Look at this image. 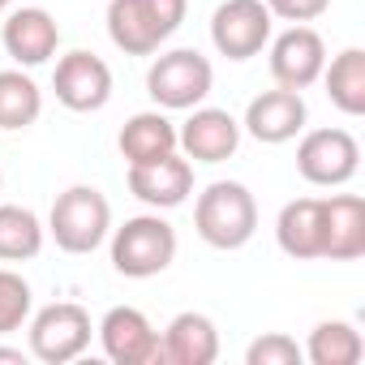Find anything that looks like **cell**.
<instances>
[{
    "mask_svg": "<svg viewBox=\"0 0 365 365\" xmlns=\"http://www.w3.org/2000/svg\"><path fill=\"white\" fill-rule=\"evenodd\" d=\"M190 0H112L108 39L125 56H155L185 22Z\"/></svg>",
    "mask_w": 365,
    "mask_h": 365,
    "instance_id": "obj_1",
    "label": "cell"
},
{
    "mask_svg": "<svg viewBox=\"0 0 365 365\" xmlns=\"http://www.w3.org/2000/svg\"><path fill=\"white\" fill-rule=\"evenodd\" d=\"M194 228L211 250H241L258 232V202L241 180H215L194 202Z\"/></svg>",
    "mask_w": 365,
    "mask_h": 365,
    "instance_id": "obj_2",
    "label": "cell"
},
{
    "mask_svg": "<svg viewBox=\"0 0 365 365\" xmlns=\"http://www.w3.org/2000/svg\"><path fill=\"white\" fill-rule=\"evenodd\" d=\"M48 232L65 254H95L112 232V202L95 185H69L48 211Z\"/></svg>",
    "mask_w": 365,
    "mask_h": 365,
    "instance_id": "obj_3",
    "label": "cell"
},
{
    "mask_svg": "<svg viewBox=\"0 0 365 365\" xmlns=\"http://www.w3.org/2000/svg\"><path fill=\"white\" fill-rule=\"evenodd\" d=\"M108 237H112V267L125 279L163 275L176 258V228L159 211L155 215H133L120 228H112Z\"/></svg>",
    "mask_w": 365,
    "mask_h": 365,
    "instance_id": "obj_4",
    "label": "cell"
},
{
    "mask_svg": "<svg viewBox=\"0 0 365 365\" xmlns=\"http://www.w3.org/2000/svg\"><path fill=\"white\" fill-rule=\"evenodd\" d=\"M215 86V69L198 48H172L150 61L146 69V95L163 112H190L198 108Z\"/></svg>",
    "mask_w": 365,
    "mask_h": 365,
    "instance_id": "obj_5",
    "label": "cell"
},
{
    "mask_svg": "<svg viewBox=\"0 0 365 365\" xmlns=\"http://www.w3.org/2000/svg\"><path fill=\"white\" fill-rule=\"evenodd\" d=\"M91 314L78 301H52L31 318V356L43 365H69L91 348Z\"/></svg>",
    "mask_w": 365,
    "mask_h": 365,
    "instance_id": "obj_6",
    "label": "cell"
},
{
    "mask_svg": "<svg viewBox=\"0 0 365 365\" xmlns=\"http://www.w3.org/2000/svg\"><path fill=\"white\" fill-rule=\"evenodd\" d=\"M361 168V146L348 129H309L297 146V172L309 185L339 190Z\"/></svg>",
    "mask_w": 365,
    "mask_h": 365,
    "instance_id": "obj_7",
    "label": "cell"
},
{
    "mask_svg": "<svg viewBox=\"0 0 365 365\" xmlns=\"http://www.w3.org/2000/svg\"><path fill=\"white\" fill-rule=\"evenodd\" d=\"M271 9L262 0H224L211 14V43L228 61H250L271 43Z\"/></svg>",
    "mask_w": 365,
    "mask_h": 365,
    "instance_id": "obj_8",
    "label": "cell"
},
{
    "mask_svg": "<svg viewBox=\"0 0 365 365\" xmlns=\"http://www.w3.org/2000/svg\"><path fill=\"white\" fill-rule=\"evenodd\" d=\"M103 356L116 365H163V344L150 318L133 305H112L99 322Z\"/></svg>",
    "mask_w": 365,
    "mask_h": 365,
    "instance_id": "obj_9",
    "label": "cell"
},
{
    "mask_svg": "<svg viewBox=\"0 0 365 365\" xmlns=\"http://www.w3.org/2000/svg\"><path fill=\"white\" fill-rule=\"evenodd\" d=\"M52 91L69 112H99L112 99V69L95 52H65L52 73Z\"/></svg>",
    "mask_w": 365,
    "mask_h": 365,
    "instance_id": "obj_10",
    "label": "cell"
},
{
    "mask_svg": "<svg viewBox=\"0 0 365 365\" xmlns=\"http://www.w3.org/2000/svg\"><path fill=\"white\" fill-rule=\"evenodd\" d=\"M241 146V120L228 108H190V120L176 129V150L194 163H224Z\"/></svg>",
    "mask_w": 365,
    "mask_h": 365,
    "instance_id": "obj_11",
    "label": "cell"
},
{
    "mask_svg": "<svg viewBox=\"0 0 365 365\" xmlns=\"http://www.w3.org/2000/svg\"><path fill=\"white\" fill-rule=\"evenodd\" d=\"M305 116H309V108H305L301 91L275 86V91H262V95L250 99L241 129H245L254 142H262V146H284V142H292L297 133H305Z\"/></svg>",
    "mask_w": 365,
    "mask_h": 365,
    "instance_id": "obj_12",
    "label": "cell"
},
{
    "mask_svg": "<svg viewBox=\"0 0 365 365\" xmlns=\"http://www.w3.org/2000/svg\"><path fill=\"white\" fill-rule=\"evenodd\" d=\"M125 180H129V194L150 211H172L194 194V163L180 150H172L155 163H133Z\"/></svg>",
    "mask_w": 365,
    "mask_h": 365,
    "instance_id": "obj_13",
    "label": "cell"
},
{
    "mask_svg": "<svg viewBox=\"0 0 365 365\" xmlns=\"http://www.w3.org/2000/svg\"><path fill=\"white\" fill-rule=\"evenodd\" d=\"M322 65H327V43L309 22L288 26L271 43V78H275V86L305 91V86H314L322 78Z\"/></svg>",
    "mask_w": 365,
    "mask_h": 365,
    "instance_id": "obj_14",
    "label": "cell"
},
{
    "mask_svg": "<svg viewBox=\"0 0 365 365\" xmlns=\"http://www.w3.org/2000/svg\"><path fill=\"white\" fill-rule=\"evenodd\" d=\"M0 39H5V52L22 65V69H35V65H48L61 48V26L48 9L31 5V9H14L5 31H0Z\"/></svg>",
    "mask_w": 365,
    "mask_h": 365,
    "instance_id": "obj_15",
    "label": "cell"
},
{
    "mask_svg": "<svg viewBox=\"0 0 365 365\" xmlns=\"http://www.w3.org/2000/svg\"><path fill=\"white\" fill-rule=\"evenodd\" d=\"M365 254V198L331 194L322 198V258L356 262Z\"/></svg>",
    "mask_w": 365,
    "mask_h": 365,
    "instance_id": "obj_16",
    "label": "cell"
},
{
    "mask_svg": "<svg viewBox=\"0 0 365 365\" xmlns=\"http://www.w3.org/2000/svg\"><path fill=\"white\" fill-rule=\"evenodd\" d=\"M159 344H163V365H211L220 356V327L207 314L185 309L168 322Z\"/></svg>",
    "mask_w": 365,
    "mask_h": 365,
    "instance_id": "obj_17",
    "label": "cell"
},
{
    "mask_svg": "<svg viewBox=\"0 0 365 365\" xmlns=\"http://www.w3.org/2000/svg\"><path fill=\"white\" fill-rule=\"evenodd\" d=\"M275 241L288 258H322V198H292L275 220Z\"/></svg>",
    "mask_w": 365,
    "mask_h": 365,
    "instance_id": "obj_18",
    "label": "cell"
},
{
    "mask_svg": "<svg viewBox=\"0 0 365 365\" xmlns=\"http://www.w3.org/2000/svg\"><path fill=\"white\" fill-rule=\"evenodd\" d=\"M116 146H120V155H125L129 168L133 163H155V159H163V155L176 150V125L163 112H138V116L125 120Z\"/></svg>",
    "mask_w": 365,
    "mask_h": 365,
    "instance_id": "obj_19",
    "label": "cell"
},
{
    "mask_svg": "<svg viewBox=\"0 0 365 365\" xmlns=\"http://www.w3.org/2000/svg\"><path fill=\"white\" fill-rule=\"evenodd\" d=\"M322 86L344 116H365V52L344 48L331 65H322Z\"/></svg>",
    "mask_w": 365,
    "mask_h": 365,
    "instance_id": "obj_20",
    "label": "cell"
},
{
    "mask_svg": "<svg viewBox=\"0 0 365 365\" xmlns=\"http://www.w3.org/2000/svg\"><path fill=\"white\" fill-rule=\"evenodd\" d=\"M314 365H356L365 356V339L352 322L344 318H327L309 331V344L301 348Z\"/></svg>",
    "mask_w": 365,
    "mask_h": 365,
    "instance_id": "obj_21",
    "label": "cell"
},
{
    "mask_svg": "<svg viewBox=\"0 0 365 365\" xmlns=\"http://www.w3.org/2000/svg\"><path fill=\"white\" fill-rule=\"evenodd\" d=\"M48 228L31 207H0V262H31L43 254Z\"/></svg>",
    "mask_w": 365,
    "mask_h": 365,
    "instance_id": "obj_22",
    "label": "cell"
},
{
    "mask_svg": "<svg viewBox=\"0 0 365 365\" xmlns=\"http://www.w3.org/2000/svg\"><path fill=\"white\" fill-rule=\"evenodd\" d=\"M43 112V91L22 69H0V129H31Z\"/></svg>",
    "mask_w": 365,
    "mask_h": 365,
    "instance_id": "obj_23",
    "label": "cell"
},
{
    "mask_svg": "<svg viewBox=\"0 0 365 365\" xmlns=\"http://www.w3.org/2000/svg\"><path fill=\"white\" fill-rule=\"evenodd\" d=\"M26 318H31V284L18 271L0 267V335L18 331Z\"/></svg>",
    "mask_w": 365,
    "mask_h": 365,
    "instance_id": "obj_24",
    "label": "cell"
},
{
    "mask_svg": "<svg viewBox=\"0 0 365 365\" xmlns=\"http://www.w3.org/2000/svg\"><path fill=\"white\" fill-rule=\"evenodd\" d=\"M301 361H305L301 344L284 331H267L245 348V365H301Z\"/></svg>",
    "mask_w": 365,
    "mask_h": 365,
    "instance_id": "obj_25",
    "label": "cell"
},
{
    "mask_svg": "<svg viewBox=\"0 0 365 365\" xmlns=\"http://www.w3.org/2000/svg\"><path fill=\"white\" fill-rule=\"evenodd\" d=\"M262 5L271 9V18L305 26V22H314V18H322L331 9V0H262Z\"/></svg>",
    "mask_w": 365,
    "mask_h": 365,
    "instance_id": "obj_26",
    "label": "cell"
},
{
    "mask_svg": "<svg viewBox=\"0 0 365 365\" xmlns=\"http://www.w3.org/2000/svg\"><path fill=\"white\" fill-rule=\"evenodd\" d=\"M0 361H14V365H22V361H26V352H22V348H0Z\"/></svg>",
    "mask_w": 365,
    "mask_h": 365,
    "instance_id": "obj_27",
    "label": "cell"
},
{
    "mask_svg": "<svg viewBox=\"0 0 365 365\" xmlns=\"http://www.w3.org/2000/svg\"><path fill=\"white\" fill-rule=\"evenodd\" d=\"M5 9H9V0H0V14H5Z\"/></svg>",
    "mask_w": 365,
    "mask_h": 365,
    "instance_id": "obj_28",
    "label": "cell"
},
{
    "mask_svg": "<svg viewBox=\"0 0 365 365\" xmlns=\"http://www.w3.org/2000/svg\"><path fill=\"white\" fill-rule=\"evenodd\" d=\"M0 190H5V172H0Z\"/></svg>",
    "mask_w": 365,
    "mask_h": 365,
    "instance_id": "obj_29",
    "label": "cell"
}]
</instances>
